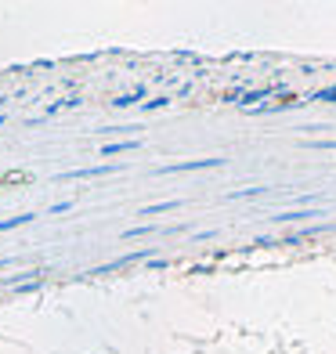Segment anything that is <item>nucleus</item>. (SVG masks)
Segmentation results:
<instances>
[{"label":"nucleus","mask_w":336,"mask_h":354,"mask_svg":"<svg viewBox=\"0 0 336 354\" xmlns=\"http://www.w3.org/2000/svg\"><path fill=\"white\" fill-rule=\"evenodd\" d=\"M127 149H134V141H123V145H105V156H112V152H127Z\"/></svg>","instance_id":"obj_4"},{"label":"nucleus","mask_w":336,"mask_h":354,"mask_svg":"<svg viewBox=\"0 0 336 354\" xmlns=\"http://www.w3.org/2000/svg\"><path fill=\"white\" fill-rule=\"evenodd\" d=\"M33 221V214H19V217H8V221H0V232H11V228H19V224H29Z\"/></svg>","instance_id":"obj_3"},{"label":"nucleus","mask_w":336,"mask_h":354,"mask_svg":"<svg viewBox=\"0 0 336 354\" xmlns=\"http://www.w3.org/2000/svg\"><path fill=\"white\" fill-rule=\"evenodd\" d=\"M112 167H91V170H73V174H62V181H76V177H94V174H109Z\"/></svg>","instance_id":"obj_2"},{"label":"nucleus","mask_w":336,"mask_h":354,"mask_svg":"<svg viewBox=\"0 0 336 354\" xmlns=\"http://www.w3.org/2000/svg\"><path fill=\"white\" fill-rule=\"evenodd\" d=\"M203 167H221V159H196V163H178V167H163L159 174H174V170H203Z\"/></svg>","instance_id":"obj_1"}]
</instances>
